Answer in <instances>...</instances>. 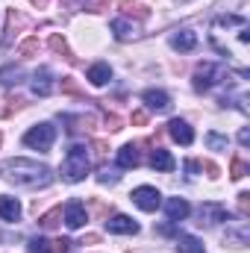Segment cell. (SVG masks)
Here are the masks:
<instances>
[{
  "label": "cell",
  "instance_id": "cell-7",
  "mask_svg": "<svg viewBox=\"0 0 250 253\" xmlns=\"http://www.w3.org/2000/svg\"><path fill=\"white\" fill-rule=\"evenodd\" d=\"M197 224H218V221H230V215H227V209L221 206V203H203L200 206V212H197Z\"/></svg>",
  "mask_w": 250,
  "mask_h": 253
},
{
  "label": "cell",
  "instance_id": "cell-22",
  "mask_svg": "<svg viewBox=\"0 0 250 253\" xmlns=\"http://www.w3.org/2000/svg\"><path fill=\"white\" fill-rule=\"evenodd\" d=\"M248 239H250V233H248V224L245 221H242L239 230H227V245H233V248H245Z\"/></svg>",
  "mask_w": 250,
  "mask_h": 253
},
{
  "label": "cell",
  "instance_id": "cell-5",
  "mask_svg": "<svg viewBox=\"0 0 250 253\" xmlns=\"http://www.w3.org/2000/svg\"><path fill=\"white\" fill-rule=\"evenodd\" d=\"M129 200H132L138 209H144V212H156L159 203H162V194L153 189V186H138V189L129 194Z\"/></svg>",
  "mask_w": 250,
  "mask_h": 253
},
{
  "label": "cell",
  "instance_id": "cell-3",
  "mask_svg": "<svg viewBox=\"0 0 250 253\" xmlns=\"http://www.w3.org/2000/svg\"><path fill=\"white\" fill-rule=\"evenodd\" d=\"M221 80H224V68L215 62H203V65H197V71H194V88L197 91H209Z\"/></svg>",
  "mask_w": 250,
  "mask_h": 253
},
{
  "label": "cell",
  "instance_id": "cell-1",
  "mask_svg": "<svg viewBox=\"0 0 250 253\" xmlns=\"http://www.w3.org/2000/svg\"><path fill=\"white\" fill-rule=\"evenodd\" d=\"M3 174L9 183L24 186V189H44L53 183V171L47 165L33 162V159H9L3 165Z\"/></svg>",
  "mask_w": 250,
  "mask_h": 253
},
{
  "label": "cell",
  "instance_id": "cell-38",
  "mask_svg": "<svg viewBox=\"0 0 250 253\" xmlns=\"http://www.w3.org/2000/svg\"><path fill=\"white\" fill-rule=\"evenodd\" d=\"M71 245H74V242H68V239H56V242H50V248L59 251V253H68L71 251Z\"/></svg>",
  "mask_w": 250,
  "mask_h": 253
},
{
  "label": "cell",
  "instance_id": "cell-26",
  "mask_svg": "<svg viewBox=\"0 0 250 253\" xmlns=\"http://www.w3.org/2000/svg\"><path fill=\"white\" fill-rule=\"evenodd\" d=\"M62 94H71V97H80V100H85L88 103V97H85V91L77 85V80L74 77H62Z\"/></svg>",
  "mask_w": 250,
  "mask_h": 253
},
{
  "label": "cell",
  "instance_id": "cell-34",
  "mask_svg": "<svg viewBox=\"0 0 250 253\" xmlns=\"http://www.w3.org/2000/svg\"><path fill=\"white\" fill-rule=\"evenodd\" d=\"M118 177H121L118 171H112V168H100V174H97V183H103V186H106V183H118Z\"/></svg>",
  "mask_w": 250,
  "mask_h": 253
},
{
  "label": "cell",
  "instance_id": "cell-44",
  "mask_svg": "<svg viewBox=\"0 0 250 253\" xmlns=\"http://www.w3.org/2000/svg\"><path fill=\"white\" fill-rule=\"evenodd\" d=\"M197 168H200L197 162H186V171H188V174H197Z\"/></svg>",
  "mask_w": 250,
  "mask_h": 253
},
{
  "label": "cell",
  "instance_id": "cell-8",
  "mask_svg": "<svg viewBox=\"0 0 250 253\" xmlns=\"http://www.w3.org/2000/svg\"><path fill=\"white\" fill-rule=\"evenodd\" d=\"M24 27H27V18H24L18 9H12V12L6 15V36H3V47H9V44H12V39H15Z\"/></svg>",
  "mask_w": 250,
  "mask_h": 253
},
{
  "label": "cell",
  "instance_id": "cell-29",
  "mask_svg": "<svg viewBox=\"0 0 250 253\" xmlns=\"http://www.w3.org/2000/svg\"><path fill=\"white\" fill-rule=\"evenodd\" d=\"M21 77H24V71H21V68H3V71H0V83H6V85H12V83L18 85V83H21Z\"/></svg>",
  "mask_w": 250,
  "mask_h": 253
},
{
  "label": "cell",
  "instance_id": "cell-21",
  "mask_svg": "<svg viewBox=\"0 0 250 253\" xmlns=\"http://www.w3.org/2000/svg\"><path fill=\"white\" fill-rule=\"evenodd\" d=\"M150 165H153L156 171H174V159H171V153H168V150H162V147H156V150H153Z\"/></svg>",
  "mask_w": 250,
  "mask_h": 253
},
{
  "label": "cell",
  "instance_id": "cell-2",
  "mask_svg": "<svg viewBox=\"0 0 250 253\" xmlns=\"http://www.w3.org/2000/svg\"><path fill=\"white\" fill-rule=\"evenodd\" d=\"M91 171V159H88V150L83 147V144H74V147H68V153H65V162H62V177L68 183H80V180H85V174Z\"/></svg>",
  "mask_w": 250,
  "mask_h": 253
},
{
  "label": "cell",
  "instance_id": "cell-30",
  "mask_svg": "<svg viewBox=\"0 0 250 253\" xmlns=\"http://www.w3.org/2000/svg\"><path fill=\"white\" fill-rule=\"evenodd\" d=\"M248 171H250V165L245 162V159H239V156H236V159H233V165H230V177H233V180H242V177H248Z\"/></svg>",
  "mask_w": 250,
  "mask_h": 253
},
{
  "label": "cell",
  "instance_id": "cell-33",
  "mask_svg": "<svg viewBox=\"0 0 250 253\" xmlns=\"http://www.w3.org/2000/svg\"><path fill=\"white\" fill-rule=\"evenodd\" d=\"M91 150H94V156H97V159H106V153H109V141L94 138V141H91Z\"/></svg>",
  "mask_w": 250,
  "mask_h": 253
},
{
  "label": "cell",
  "instance_id": "cell-27",
  "mask_svg": "<svg viewBox=\"0 0 250 253\" xmlns=\"http://www.w3.org/2000/svg\"><path fill=\"white\" fill-rule=\"evenodd\" d=\"M3 103H6V106L0 109V115H3V118H12L15 112H21V109H24V100H21V97H6Z\"/></svg>",
  "mask_w": 250,
  "mask_h": 253
},
{
  "label": "cell",
  "instance_id": "cell-35",
  "mask_svg": "<svg viewBox=\"0 0 250 253\" xmlns=\"http://www.w3.org/2000/svg\"><path fill=\"white\" fill-rule=\"evenodd\" d=\"M239 212H242V218H250V191L239 194Z\"/></svg>",
  "mask_w": 250,
  "mask_h": 253
},
{
  "label": "cell",
  "instance_id": "cell-14",
  "mask_svg": "<svg viewBox=\"0 0 250 253\" xmlns=\"http://www.w3.org/2000/svg\"><path fill=\"white\" fill-rule=\"evenodd\" d=\"M165 212H168L171 221H186L188 212H191V206H188L183 197H171V200L165 203Z\"/></svg>",
  "mask_w": 250,
  "mask_h": 253
},
{
  "label": "cell",
  "instance_id": "cell-39",
  "mask_svg": "<svg viewBox=\"0 0 250 253\" xmlns=\"http://www.w3.org/2000/svg\"><path fill=\"white\" fill-rule=\"evenodd\" d=\"M132 124H135V126H144V124H147V112L135 109V112H132Z\"/></svg>",
  "mask_w": 250,
  "mask_h": 253
},
{
  "label": "cell",
  "instance_id": "cell-31",
  "mask_svg": "<svg viewBox=\"0 0 250 253\" xmlns=\"http://www.w3.org/2000/svg\"><path fill=\"white\" fill-rule=\"evenodd\" d=\"M27 253H53V248H50L47 239H33V242L27 245Z\"/></svg>",
  "mask_w": 250,
  "mask_h": 253
},
{
  "label": "cell",
  "instance_id": "cell-24",
  "mask_svg": "<svg viewBox=\"0 0 250 253\" xmlns=\"http://www.w3.org/2000/svg\"><path fill=\"white\" fill-rule=\"evenodd\" d=\"M177 248H180V253H203V242L197 236H180Z\"/></svg>",
  "mask_w": 250,
  "mask_h": 253
},
{
  "label": "cell",
  "instance_id": "cell-16",
  "mask_svg": "<svg viewBox=\"0 0 250 253\" xmlns=\"http://www.w3.org/2000/svg\"><path fill=\"white\" fill-rule=\"evenodd\" d=\"M138 162H141L138 144H124V147L118 150V165H121V168H138Z\"/></svg>",
  "mask_w": 250,
  "mask_h": 253
},
{
  "label": "cell",
  "instance_id": "cell-18",
  "mask_svg": "<svg viewBox=\"0 0 250 253\" xmlns=\"http://www.w3.org/2000/svg\"><path fill=\"white\" fill-rule=\"evenodd\" d=\"M144 103H147L150 109H156V112H165V109L171 106L168 94H165V91H159V88H150V91H144Z\"/></svg>",
  "mask_w": 250,
  "mask_h": 253
},
{
  "label": "cell",
  "instance_id": "cell-12",
  "mask_svg": "<svg viewBox=\"0 0 250 253\" xmlns=\"http://www.w3.org/2000/svg\"><path fill=\"white\" fill-rule=\"evenodd\" d=\"M168 135H171L174 141H180V144H191V141H194L191 126H188L186 121H180V118H174V121L168 124Z\"/></svg>",
  "mask_w": 250,
  "mask_h": 253
},
{
  "label": "cell",
  "instance_id": "cell-13",
  "mask_svg": "<svg viewBox=\"0 0 250 253\" xmlns=\"http://www.w3.org/2000/svg\"><path fill=\"white\" fill-rule=\"evenodd\" d=\"M194 44H197V36H194L191 30H180V33H174V36H171V47H174V50H180V53L194 50Z\"/></svg>",
  "mask_w": 250,
  "mask_h": 253
},
{
  "label": "cell",
  "instance_id": "cell-43",
  "mask_svg": "<svg viewBox=\"0 0 250 253\" xmlns=\"http://www.w3.org/2000/svg\"><path fill=\"white\" fill-rule=\"evenodd\" d=\"M88 12H106V3H91Z\"/></svg>",
  "mask_w": 250,
  "mask_h": 253
},
{
  "label": "cell",
  "instance_id": "cell-45",
  "mask_svg": "<svg viewBox=\"0 0 250 253\" xmlns=\"http://www.w3.org/2000/svg\"><path fill=\"white\" fill-rule=\"evenodd\" d=\"M47 3H50V0H33V6H36V9H47Z\"/></svg>",
  "mask_w": 250,
  "mask_h": 253
},
{
  "label": "cell",
  "instance_id": "cell-4",
  "mask_svg": "<svg viewBox=\"0 0 250 253\" xmlns=\"http://www.w3.org/2000/svg\"><path fill=\"white\" fill-rule=\"evenodd\" d=\"M53 141H56V126L53 124H39L24 135V144L27 147H36V150H50Z\"/></svg>",
  "mask_w": 250,
  "mask_h": 253
},
{
  "label": "cell",
  "instance_id": "cell-42",
  "mask_svg": "<svg viewBox=\"0 0 250 253\" xmlns=\"http://www.w3.org/2000/svg\"><path fill=\"white\" fill-rule=\"evenodd\" d=\"M97 242H100V236H97V233H88V236L83 239V245H97Z\"/></svg>",
  "mask_w": 250,
  "mask_h": 253
},
{
  "label": "cell",
  "instance_id": "cell-6",
  "mask_svg": "<svg viewBox=\"0 0 250 253\" xmlns=\"http://www.w3.org/2000/svg\"><path fill=\"white\" fill-rule=\"evenodd\" d=\"M62 124L71 135H88V132H94L97 118H94V115H65Z\"/></svg>",
  "mask_w": 250,
  "mask_h": 253
},
{
  "label": "cell",
  "instance_id": "cell-17",
  "mask_svg": "<svg viewBox=\"0 0 250 253\" xmlns=\"http://www.w3.org/2000/svg\"><path fill=\"white\" fill-rule=\"evenodd\" d=\"M109 80H112V68L106 62H97V65L88 68V83H91V85H106Z\"/></svg>",
  "mask_w": 250,
  "mask_h": 253
},
{
  "label": "cell",
  "instance_id": "cell-37",
  "mask_svg": "<svg viewBox=\"0 0 250 253\" xmlns=\"http://www.w3.org/2000/svg\"><path fill=\"white\" fill-rule=\"evenodd\" d=\"M106 129L109 132H118V129H124V121L118 115H106Z\"/></svg>",
  "mask_w": 250,
  "mask_h": 253
},
{
  "label": "cell",
  "instance_id": "cell-41",
  "mask_svg": "<svg viewBox=\"0 0 250 253\" xmlns=\"http://www.w3.org/2000/svg\"><path fill=\"white\" fill-rule=\"evenodd\" d=\"M239 141H242V144H245V147H248V144H250V129H248V126H245V129H242V132H239Z\"/></svg>",
  "mask_w": 250,
  "mask_h": 253
},
{
  "label": "cell",
  "instance_id": "cell-40",
  "mask_svg": "<svg viewBox=\"0 0 250 253\" xmlns=\"http://www.w3.org/2000/svg\"><path fill=\"white\" fill-rule=\"evenodd\" d=\"M203 168H206V174H209L212 180L218 177V165H215V162H209V159H206V162H203Z\"/></svg>",
  "mask_w": 250,
  "mask_h": 253
},
{
  "label": "cell",
  "instance_id": "cell-9",
  "mask_svg": "<svg viewBox=\"0 0 250 253\" xmlns=\"http://www.w3.org/2000/svg\"><path fill=\"white\" fill-rule=\"evenodd\" d=\"M65 224H68L71 230H80V227L85 224V206H83L80 200H71V203L65 206Z\"/></svg>",
  "mask_w": 250,
  "mask_h": 253
},
{
  "label": "cell",
  "instance_id": "cell-32",
  "mask_svg": "<svg viewBox=\"0 0 250 253\" xmlns=\"http://www.w3.org/2000/svg\"><path fill=\"white\" fill-rule=\"evenodd\" d=\"M206 144H209L212 150H227V138L218 135V132H209V135H206Z\"/></svg>",
  "mask_w": 250,
  "mask_h": 253
},
{
  "label": "cell",
  "instance_id": "cell-23",
  "mask_svg": "<svg viewBox=\"0 0 250 253\" xmlns=\"http://www.w3.org/2000/svg\"><path fill=\"white\" fill-rule=\"evenodd\" d=\"M59 221H62V206H53L50 212H44V215L39 218L42 230H56V227H59Z\"/></svg>",
  "mask_w": 250,
  "mask_h": 253
},
{
  "label": "cell",
  "instance_id": "cell-11",
  "mask_svg": "<svg viewBox=\"0 0 250 253\" xmlns=\"http://www.w3.org/2000/svg\"><path fill=\"white\" fill-rule=\"evenodd\" d=\"M33 91H36L39 97H47V94L53 91V74H50L47 68L36 71V77H33Z\"/></svg>",
  "mask_w": 250,
  "mask_h": 253
},
{
  "label": "cell",
  "instance_id": "cell-46",
  "mask_svg": "<svg viewBox=\"0 0 250 253\" xmlns=\"http://www.w3.org/2000/svg\"><path fill=\"white\" fill-rule=\"evenodd\" d=\"M0 144H3V135H0Z\"/></svg>",
  "mask_w": 250,
  "mask_h": 253
},
{
  "label": "cell",
  "instance_id": "cell-25",
  "mask_svg": "<svg viewBox=\"0 0 250 253\" xmlns=\"http://www.w3.org/2000/svg\"><path fill=\"white\" fill-rule=\"evenodd\" d=\"M112 33H115V39H118V42H126V39H132V36H135V30H132V24H126L124 18H118V21H112Z\"/></svg>",
  "mask_w": 250,
  "mask_h": 253
},
{
  "label": "cell",
  "instance_id": "cell-28",
  "mask_svg": "<svg viewBox=\"0 0 250 253\" xmlns=\"http://www.w3.org/2000/svg\"><path fill=\"white\" fill-rule=\"evenodd\" d=\"M42 50V44H39V39H27V42H21V47H18V53L24 56V59H30V56H36Z\"/></svg>",
  "mask_w": 250,
  "mask_h": 253
},
{
  "label": "cell",
  "instance_id": "cell-10",
  "mask_svg": "<svg viewBox=\"0 0 250 253\" xmlns=\"http://www.w3.org/2000/svg\"><path fill=\"white\" fill-rule=\"evenodd\" d=\"M106 227H109V233H121V236H132V233H138V224H135L129 215H115V218H109Z\"/></svg>",
  "mask_w": 250,
  "mask_h": 253
},
{
  "label": "cell",
  "instance_id": "cell-15",
  "mask_svg": "<svg viewBox=\"0 0 250 253\" xmlns=\"http://www.w3.org/2000/svg\"><path fill=\"white\" fill-rule=\"evenodd\" d=\"M47 44H50V50H53L56 56H62V59H65V62H68V65H77V62H80V59H77V56H74V53L68 50V42H65L62 36H59V33H53Z\"/></svg>",
  "mask_w": 250,
  "mask_h": 253
},
{
  "label": "cell",
  "instance_id": "cell-19",
  "mask_svg": "<svg viewBox=\"0 0 250 253\" xmlns=\"http://www.w3.org/2000/svg\"><path fill=\"white\" fill-rule=\"evenodd\" d=\"M124 15H129V18H138V21H147L150 18V9L144 6V3H135V0H121V6H118Z\"/></svg>",
  "mask_w": 250,
  "mask_h": 253
},
{
  "label": "cell",
  "instance_id": "cell-20",
  "mask_svg": "<svg viewBox=\"0 0 250 253\" xmlns=\"http://www.w3.org/2000/svg\"><path fill=\"white\" fill-rule=\"evenodd\" d=\"M0 218L3 221H18L21 218V203L15 197H0Z\"/></svg>",
  "mask_w": 250,
  "mask_h": 253
},
{
  "label": "cell",
  "instance_id": "cell-36",
  "mask_svg": "<svg viewBox=\"0 0 250 253\" xmlns=\"http://www.w3.org/2000/svg\"><path fill=\"white\" fill-rule=\"evenodd\" d=\"M91 212H94L97 218H106V215L112 212V206H106L103 200H91Z\"/></svg>",
  "mask_w": 250,
  "mask_h": 253
}]
</instances>
